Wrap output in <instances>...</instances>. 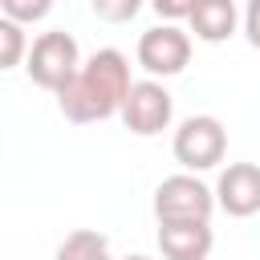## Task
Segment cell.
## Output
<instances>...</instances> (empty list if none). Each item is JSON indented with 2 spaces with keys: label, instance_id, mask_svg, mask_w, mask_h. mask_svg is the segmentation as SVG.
<instances>
[{
  "label": "cell",
  "instance_id": "cell-1",
  "mask_svg": "<svg viewBox=\"0 0 260 260\" xmlns=\"http://www.w3.org/2000/svg\"><path fill=\"white\" fill-rule=\"evenodd\" d=\"M130 61L126 53L118 49H98L81 61V69L73 73V81L65 89H57V110L77 122V126H89V122H106V118H118L122 114V102L130 93Z\"/></svg>",
  "mask_w": 260,
  "mask_h": 260
},
{
  "label": "cell",
  "instance_id": "cell-2",
  "mask_svg": "<svg viewBox=\"0 0 260 260\" xmlns=\"http://www.w3.org/2000/svg\"><path fill=\"white\" fill-rule=\"evenodd\" d=\"M77 69H81V49H77L73 32H65V28H49V32H41V37L28 45L24 73H28L32 85H41V89H49V93L65 89Z\"/></svg>",
  "mask_w": 260,
  "mask_h": 260
},
{
  "label": "cell",
  "instance_id": "cell-3",
  "mask_svg": "<svg viewBox=\"0 0 260 260\" xmlns=\"http://www.w3.org/2000/svg\"><path fill=\"white\" fill-rule=\"evenodd\" d=\"M171 150H175V162L183 171H211L223 162L228 154V130L215 114H191L179 122L175 138H171Z\"/></svg>",
  "mask_w": 260,
  "mask_h": 260
},
{
  "label": "cell",
  "instance_id": "cell-4",
  "mask_svg": "<svg viewBox=\"0 0 260 260\" xmlns=\"http://www.w3.org/2000/svg\"><path fill=\"white\" fill-rule=\"evenodd\" d=\"M215 191L199 179V171H179L167 175L154 187V219L158 223H187V219H211L215 211Z\"/></svg>",
  "mask_w": 260,
  "mask_h": 260
},
{
  "label": "cell",
  "instance_id": "cell-5",
  "mask_svg": "<svg viewBox=\"0 0 260 260\" xmlns=\"http://www.w3.org/2000/svg\"><path fill=\"white\" fill-rule=\"evenodd\" d=\"M134 57L150 77H175L191 65V32H183L175 20H162L138 37Z\"/></svg>",
  "mask_w": 260,
  "mask_h": 260
},
{
  "label": "cell",
  "instance_id": "cell-6",
  "mask_svg": "<svg viewBox=\"0 0 260 260\" xmlns=\"http://www.w3.org/2000/svg\"><path fill=\"white\" fill-rule=\"evenodd\" d=\"M118 118L126 122L130 134L154 138V134H162V130L171 126V118H175V98L167 93V85H162L158 77L134 81L130 93H126V102H122V114H118Z\"/></svg>",
  "mask_w": 260,
  "mask_h": 260
},
{
  "label": "cell",
  "instance_id": "cell-7",
  "mask_svg": "<svg viewBox=\"0 0 260 260\" xmlns=\"http://www.w3.org/2000/svg\"><path fill=\"white\" fill-rule=\"evenodd\" d=\"M215 203L232 219H248L260 211V167L256 162H228L215 183Z\"/></svg>",
  "mask_w": 260,
  "mask_h": 260
},
{
  "label": "cell",
  "instance_id": "cell-8",
  "mask_svg": "<svg viewBox=\"0 0 260 260\" xmlns=\"http://www.w3.org/2000/svg\"><path fill=\"white\" fill-rule=\"evenodd\" d=\"M158 252L167 260H207L211 256V219H187V223H158Z\"/></svg>",
  "mask_w": 260,
  "mask_h": 260
},
{
  "label": "cell",
  "instance_id": "cell-9",
  "mask_svg": "<svg viewBox=\"0 0 260 260\" xmlns=\"http://www.w3.org/2000/svg\"><path fill=\"white\" fill-rule=\"evenodd\" d=\"M195 41L207 45H223L228 37H236V28L244 24V12L236 8V0H195L191 16H187Z\"/></svg>",
  "mask_w": 260,
  "mask_h": 260
},
{
  "label": "cell",
  "instance_id": "cell-10",
  "mask_svg": "<svg viewBox=\"0 0 260 260\" xmlns=\"http://www.w3.org/2000/svg\"><path fill=\"white\" fill-rule=\"evenodd\" d=\"M106 256H110V240L89 228H77L57 244V260H106Z\"/></svg>",
  "mask_w": 260,
  "mask_h": 260
},
{
  "label": "cell",
  "instance_id": "cell-11",
  "mask_svg": "<svg viewBox=\"0 0 260 260\" xmlns=\"http://www.w3.org/2000/svg\"><path fill=\"white\" fill-rule=\"evenodd\" d=\"M28 57V37L24 24L12 16H0V69H16Z\"/></svg>",
  "mask_w": 260,
  "mask_h": 260
},
{
  "label": "cell",
  "instance_id": "cell-12",
  "mask_svg": "<svg viewBox=\"0 0 260 260\" xmlns=\"http://www.w3.org/2000/svg\"><path fill=\"white\" fill-rule=\"evenodd\" d=\"M142 4H150V0H89L93 16L106 20V24H130L142 12Z\"/></svg>",
  "mask_w": 260,
  "mask_h": 260
},
{
  "label": "cell",
  "instance_id": "cell-13",
  "mask_svg": "<svg viewBox=\"0 0 260 260\" xmlns=\"http://www.w3.org/2000/svg\"><path fill=\"white\" fill-rule=\"evenodd\" d=\"M0 12L20 20V24H37L53 12V0H0Z\"/></svg>",
  "mask_w": 260,
  "mask_h": 260
},
{
  "label": "cell",
  "instance_id": "cell-14",
  "mask_svg": "<svg viewBox=\"0 0 260 260\" xmlns=\"http://www.w3.org/2000/svg\"><path fill=\"white\" fill-rule=\"evenodd\" d=\"M150 8L158 12V20H187L195 0H150Z\"/></svg>",
  "mask_w": 260,
  "mask_h": 260
},
{
  "label": "cell",
  "instance_id": "cell-15",
  "mask_svg": "<svg viewBox=\"0 0 260 260\" xmlns=\"http://www.w3.org/2000/svg\"><path fill=\"white\" fill-rule=\"evenodd\" d=\"M244 37H248L252 49H260V0L244 4Z\"/></svg>",
  "mask_w": 260,
  "mask_h": 260
}]
</instances>
